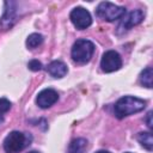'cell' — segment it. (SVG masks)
<instances>
[{"label": "cell", "instance_id": "obj_20", "mask_svg": "<svg viewBox=\"0 0 153 153\" xmlns=\"http://www.w3.org/2000/svg\"><path fill=\"white\" fill-rule=\"evenodd\" d=\"M126 153H131V152H126Z\"/></svg>", "mask_w": 153, "mask_h": 153}, {"label": "cell", "instance_id": "obj_13", "mask_svg": "<svg viewBox=\"0 0 153 153\" xmlns=\"http://www.w3.org/2000/svg\"><path fill=\"white\" fill-rule=\"evenodd\" d=\"M137 140H139V142L141 143L142 147H145L148 151H152V148H153V139H152V134L149 131L139 133Z\"/></svg>", "mask_w": 153, "mask_h": 153}, {"label": "cell", "instance_id": "obj_4", "mask_svg": "<svg viewBox=\"0 0 153 153\" xmlns=\"http://www.w3.org/2000/svg\"><path fill=\"white\" fill-rule=\"evenodd\" d=\"M96 14L103 20L115 22V20L121 19L126 14V8L117 6V5L109 2V1H103L97 6Z\"/></svg>", "mask_w": 153, "mask_h": 153}, {"label": "cell", "instance_id": "obj_15", "mask_svg": "<svg viewBox=\"0 0 153 153\" xmlns=\"http://www.w3.org/2000/svg\"><path fill=\"white\" fill-rule=\"evenodd\" d=\"M11 102L6 98H0V114H5L11 109Z\"/></svg>", "mask_w": 153, "mask_h": 153}, {"label": "cell", "instance_id": "obj_3", "mask_svg": "<svg viewBox=\"0 0 153 153\" xmlns=\"http://www.w3.org/2000/svg\"><path fill=\"white\" fill-rule=\"evenodd\" d=\"M94 53V44L88 39H78L71 50V56L74 62L84 65L87 63Z\"/></svg>", "mask_w": 153, "mask_h": 153}, {"label": "cell", "instance_id": "obj_9", "mask_svg": "<svg viewBox=\"0 0 153 153\" xmlns=\"http://www.w3.org/2000/svg\"><path fill=\"white\" fill-rule=\"evenodd\" d=\"M5 13L0 20V27L1 30H7L12 26V24L14 23L16 20V16H14V12H16V8H14V2H5Z\"/></svg>", "mask_w": 153, "mask_h": 153}, {"label": "cell", "instance_id": "obj_12", "mask_svg": "<svg viewBox=\"0 0 153 153\" xmlns=\"http://www.w3.org/2000/svg\"><path fill=\"white\" fill-rule=\"evenodd\" d=\"M152 80H153V69L152 67H147L140 74V82L142 86L147 88H152V85H153Z\"/></svg>", "mask_w": 153, "mask_h": 153}, {"label": "cell", "instance_id": "obj_17", "mask_svg": "<svg viewBox=\"0 0 153 153\" xmlns=\"http://www.w3.org/2000/svg\"><path fill=\"white\" fill-rule=\"evenodd\" d=\"M151 117H152V111H148L147 117H146V122H147V127H148L149 129L152 128V120H151Z\"/></svg>", "mask_w": 153, "mask_h": 153}, {"label": "cell", "instance_id": "obj_7", "mask_svg": "<svg viewBox=\"0 0 153 153\" xmlns=\"http://www.w3.org/2000/svg\"><path fill=\"white\" fill-rule=\"evenodd\" d=\"M145 18V14L141 10H134L127 14H124L121 18V23L117 26V32L118 33H123L128 30H130L133 26L139 25Z\"/></svg>", "mask_w": 153, "mask_h": 153}, {"label": "cell", "instance_id": "obj_2", "mask_svg": "<svg viewBox=\"0 0 153 153\" xmlns=\"http://www.w3.org/2000/svg\"><path fill=\"white\" fill-rule=\"evenodd\" d=\"M32 137L26 133L18 130L11 131L4 140V149L6 153H19L27 145H30Z\"/></svg>", "mask_w": 153, "mask_h": 153}, {"label": "cell", "instance_id": "obj_5", "mask_svg": "<svg viewBox=\"0 0 153 153\" xmlns=\"http://www.w3.org/2000/svg\"><path fill=\"white\" fill-rule=\"evenodd\" d=\"M122 67V59L120 54L115 50H108L103 54L100 60V68L105 73H111L118 71Z\"/></svg>", "mask_w": 153, "mask_h": 153}, {"label": "cell", "instance_id": "obj_6", "mask_svg": "<svg viewBox=\"0 0 153 153\" xmlns=\"http://www.w3.org/2000/svg\"><path fill=\"white\" fill-rule=\"evenodd\" d=\"M69 18H71V22L73 23V25L78 30L87 29L92 24V17H91L90 12L86 8L80 7V6L72 10Z\"/></svg>", "mask_w": 153, "mask_h": 153}, {"label": "cell", "instance_id": "obj_11", "mask_svg": "<svg viewBox=\"0 0 153 153\" xmlns=\"http://www.w3.org/2000/svg\"><path fill=\"white\" fill-rule=\"evenodd\" d=\"M86 148H87V141L82 137H78L69 143L67 153H85Z\"/></svg>", "mask_w": 153, "mask_h": 153}, {"label": "cell", "instance_id": "obj_14", "mask_svg": "<svg viewBox=\"0 0 153 153\" xmlns=\"http://www.w3.org/2000/svg\"><path fill=\"white\" fill-rule=\"evenodd\" d=\"M42 42H43V36L37 32L29 35V37L26 38V45L29 49H35L36 47L41 45Z\"/></svg>", "mask_w": 153, "mask_h": 153}, {"label": "cell", "instance_id": "obj_8", "mask_svg": "<svg viewBox=\"0 0 153 153\" xmlns=\"http://www.w3.org/2000/svg\"><path fill=\"white\" fill-rule=\"evenodd\" d=\"M59 99V94L54 88H44L36 97V104L42 109H48Z\"/></svg>", "mask_w": 153, "mask_h": 153}, {"label": "cell", "instance_id": "obj_16", "mask_svg": "<svg viewBox=\"0 0 153 153\" xmlns=\"http://www.w3.org/2000/svg\"><path fill=\"white\" fill-rule=\"evenodd\" d=\"M27 67H29V69L36 72V71H41V69H42V63H41L38 60H31V61L27 63Z\"/></svg>", "mask_w": 153, "mask_h": 153}, {"label": "cell", "instance_id": "obj_1", "mask_svg": "<svg viewBox=\"0 0 153 153\" xmlns=\"http://www.w3.org/2000/svg\"><path fill=\"white\" fill-rule=\"evenodd\" d=\"M145 106H146V100L134 96H124L115 103L114 112H115V116L121 120L143 110Z\"/></svg>", "mask_w": 153, "mask_h": 153}, {"label": "cell", "instance_id": "obj_19", "mask_svg": "<svg viewBox=\"0 0 153 153\" xmlns=\"http://www.w3.org/2000/svg\"><path fill=\"white\" fill-rule=\"evenodd\" d=\"M29 153H39V152H36V151H31V152H29Z\"/></svg>", "mask_w": 153, "mask_h": 153}, {"label": "cell", "instance_id": "obj_18", "mask_svg": "<svg viewBox=\"0 0 153 153\" xmlns=\"http://www.w3.org/2000/svg\"><path fill=\"white\" fill-rule=\"evenodd\" d=\"M96 153H110L109 151H98V152H96Z\"/></svg>", "mask_w": 153, "mask_h": 153}, {"label": "cell", "instance_id": "obj_10", "mask_svg": "<svg viewBox=\"0 0 153 153\" xmlns=\"http://www.w3.org/2000/svg\"><path fill=\"white\" fill-rule=\"evenodd\" d=\"M67 66L60 61V60H55V61H51L48 66H47V72L53 76V78H56V79H60V78H63L66 74H67Z\"/></svg>", "mask_w": 153, "mask_h": 153}]
</instances>
